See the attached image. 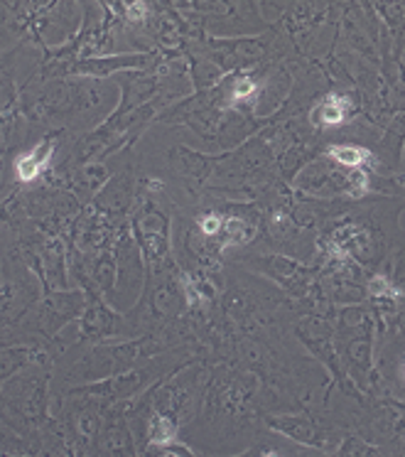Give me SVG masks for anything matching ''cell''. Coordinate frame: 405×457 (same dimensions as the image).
Segmentation results:
<instances>
[{"mask_svg":"<svg viewBox=\"0 0 405 457\" xmlns=\"http://www.w3.org/2000/svg\"><path fill=\"white\" fill-rule=\"evenodd\" d=\"M113 259H116V280H113V288L103 295V300L113 310L128 312L143 295L145 276H148V263L143 259L138 241L130 234V224L120 228L116 246H113Z\"/></svg>","mask_w":405,"mask_h":457,"instance_id":"6da1fadb","label":"cell"},{"mask_svg":"<svg viewBox=\"0 0 405 457\" xmlns=\"http://www.w3.org/2000/svg\"><path fill=\"white\" fill-rule=\"evenodd\" d=\"M123 416H126V406L116 408L109 423L101 428V457H133V437H130V428L123 423Z\"/></svg>","mask_w":405,"mask_h":457,"instance_id":"7a4b0ae2","label":"cell"},{"mask_svg":"<svg viewBox=\"0 0 405 457\" xmlns=\"http://www.w3.org/2000/svg\"><path fill=\"white\" fill-rule=\"evenodd\" d=\"M384 270L388 273L395 293L405 300V249L395 251L391 261H388V266H384Z\"/></svg>","mask_w":405,"mask_h":457,"instance_id":"3957f363","label":"cell"},{"mask_svg":"<svg viewBox=\"0 0 405 457\" xmlns=\"http://www.w3.org/2000/svg\"><path fill=\"white\" fill-rule=\"evenodd\" d=\"M153 457H179V455H175V453H169L168 447H165L162 453H158V455H153Z\"/></svg>","mask_w":405,"mask_h":457,"instance_id":"277c9868","label":"cell"}]
</instances>
